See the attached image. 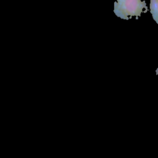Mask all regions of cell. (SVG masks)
Wrapping results in <instances>:
<instances>
[{"label": "cell", "instance_id": "1", "mask_svg": "<svg viewBox=\"0 0 158 158\" xmlns=\"http://www.w3.org/2000/svg\"><path fill=\"white\" fill-rule=\"evenodd\" d=\"M148 7L144 0H116L114 4V12L122 19L128 20L135 16L138 19L141 13H146Z\"/></svg>", "mask_w": 158, "mask_h": 158}, {"label": "cell", "instance_id": "2", "mask_svg": "<svg viewBox=\"0 0 158 158\" xmlns=\"http://www.w3.org/2000/svg\"><path fill=\"white\" fill-rule=\"evenodd\" d=\"M149 8L153 20L158 24V0H150Z\"/></svg>", "mask_w": 158, "mask_h": 158}, {"label": "cell", "instance_id": "3", "mask_svg": "<svg viewBox=\"0 0 158 158\" xmlns=\"http://www.w3.org/2000/svg\"><path fill=\"white\" fill-rule=\"evenodd\" d=\"M156 75H158V67H157V69L156 70Z\"/></svg>", "mask_w": 158, "mask_h": 158}]
</instances>
